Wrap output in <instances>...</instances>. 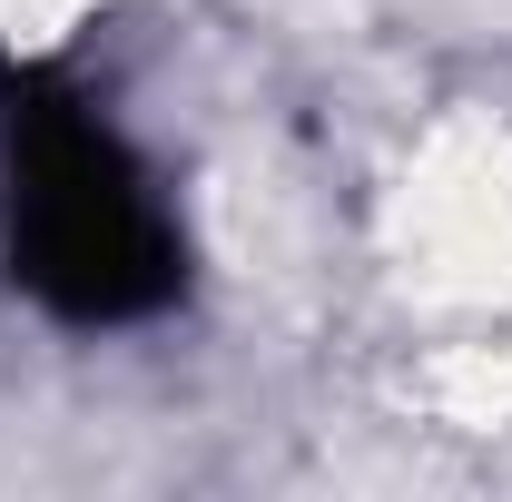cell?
Instances as JSON below:
<instances>
[{
	"mask_svg": "<svg viewBox=\"0 0 512 502\" xmlns=\"http://www.w3.org/2000/svg\"><path fill=\"white\" fill-rule=\"evenodd\" d=\"M10 276L69 325H138L178 296V217L79 99L10 109Z\"/></svg>",
	"mask_w": 512,
	"mask_h": 502,
	"instance_id": "obj_1",
	"label": "cell"
}]
</instances>
